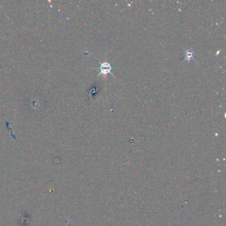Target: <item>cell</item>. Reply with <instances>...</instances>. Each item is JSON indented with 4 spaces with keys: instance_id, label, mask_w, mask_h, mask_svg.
Returning <instances> with one entry per match:
<instances>
[{
    "instance_id": "obj_1",
    "label": "cell",
    "mask_w": 226,
    "mask_h": 226,
    "mask_svg": "<svg viewBox=\"0 0 226 226\" xmlns=\"http://www.w3.org/2000/svg\"><path fill=\"white\" fill-rule=\"evenodd\" d=\"M100 74H107L111 73V66L107 62H104L102 63L100 65Z\"/></svg>"
},
{
    "instance_id": "obj_2",
    "label": "cell",
    "mask_w": 226,
    "mask_h": 226,
    "mask_svg": "<svg viewBox=\"0 0 226 226\" xmlns=\"http://www.w3.org/2000/svg\"><path fill=\"white\" fill-rule=\"evenodd\" d=\"M194 57V53L192 49H188L184 53V58L188 61H190Z\"/></svg>"
}]
</instances>
